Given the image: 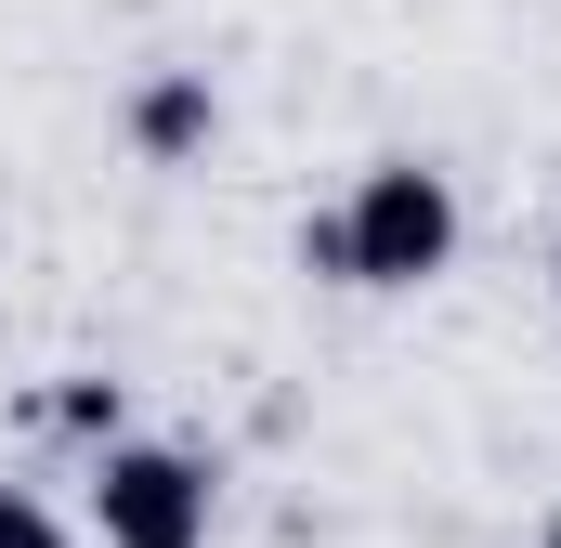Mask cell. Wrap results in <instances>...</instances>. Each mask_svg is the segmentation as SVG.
<instances>
[{
    "mask_svg": "<svg viewBox=\"0 0 561 548\" xmlns=\"http://www.w3.org/2000/svg\"><path fill=\"white\" fill-rule=\"evenodd\" d=\"M209 132H222V92L196 79V66H170V79H144L131 92V144L170 170V157H209Z\"/></svg>",
    "mask_w": 561,
    "mask_h": 548,
    "instance_id": "cell-3",
    "label": "cell"
},
{
    "mask_svg": "<svg viewBox=\"0 0 561 548\" xmlns=\"http://www.w3.org/2000/svg\"><path fill=\"white\" fill-rule=\"evenodd\" d=\"M470 209H457V170L431 157H379L353 196H340V287H431L457 262Z\"/></svg>",
    "mask_w": 561,
    "mask_h": 548,
    "instance_id": "cell-1",
    "label": "cell"
},
{
    "mask_svg": "<svg viewBox=\"0 0 561 548\" xmlns=\"http://www.w3.org/2000/svg\"><path fill=\"white\" fill-rule=\"evenodd\" d=\"M536 548H561V510H549V536H536Z\"/></svg>",
    "mask_w": 561,
    "mask_h": 548,
    "instance_id": "cell-6",
    "label": "cell"
},
{
    "mask_svg": "<svg viewBox=\"0 0 561 548\" xmlns=\"http://www.w3.org/2000/svg\"><path fill=\"white\" fill-rule=\"evenodd\" d=\"M549 287H561V236H549Z\"/></svg>",
    "mask_w": 561,
    "mask_h": 548,
    "instance_id": "cell-7",
    "label": "cell"
},
{
    "mask_svg": "<svg viewBox=\"0 0 561 548\" xmlns=\"http://www.w3.org/2000/svg\"><path fill=\"white\" fill-rule=\"evenodd\" d=\"M39 418H53V431H118V379H66Z\"/></svg>",
    "mask_w": 561,
    "mask_h": 548,
    "instance_id": "cell-5",
    "label": "cell"
},
{
    "mask_svg": "<svg viewBox=\"0 0 561 548\" xmlns=\"http://www.w3.org/2000/svg\"><path fill=\"white\" fill-rule=\"evenodd\" d=\"M0 548H79V536H66V510L39 483H0Z\"/></svg>",
    "mask_w": 561,
    "mask_h": 548,
    "instance_id": "cell-4",
    "label": "cell"
},
{
    "mask_svg": "<svg viewBox=\"0 0 561 548\" xmlns=\"http://www.w3.org/2000/svg\"><path fill=\"white\" fill-rule=\"evenodd\" d=\"M92 523H105V548H209V457H183V444H105Z\"/></svg>",
    "mask_w": 561,
    "mask_h": 548,
    "instance_id": "cell-2",
    "label": "cell"
}]
</instances>
